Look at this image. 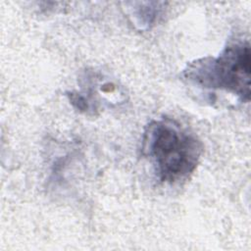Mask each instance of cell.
Here are the masks:
<instances>
[{
    "instance_id": "3957f363",
    "label": "cell",
    "mask_w": 251,
    "mask_h": 251,
    "mask_svg": "<svg viewBox=\"0 0 251 251\" xmlns=\"http://www.w3.org/2000/svg\"><path fill=\"white\" fill-rule=\"evenodd\" d=\"M139 6L135 7L132 11L133 18L136 20V25L140 28H149L157 20V17L162 7L161 3L157 2H138Z\"/></svg>"
},
{
    "instance_id": "7a4b0ae2",
    "label": "cell",
    "mask_w": 251,
    "mask_h": 251,
    "mask_svg": "<svg viewBox=\"0 0 251 251\" xmlns=\"http://www.w3.org/2000/svg\"><path fill=\"white\" fill-rule=\"evenodd\" d=\"M250 45L248 40L229 42L218 57H205L189 63L181 78L204 89H223L242 102L250 99Z\"/></svg>"
},
{
    "instance_id": "6da1fadb",
    "label": "cell",
    "mask_w": 251,
    "mask_h": 251,
    "mask_svg": "<svg viewBox=\"0 0 251 251\" xmlns=\"http://www.w3.org/2000/svg\"><path fill=\"white\" fill-rule=\"evenodd\" d=\"M142 151L152 160L159 179L172 184L186 179L195 171L203 144L176 121L161 119L146 126Z\"/></svg>"
}]
</instances>
